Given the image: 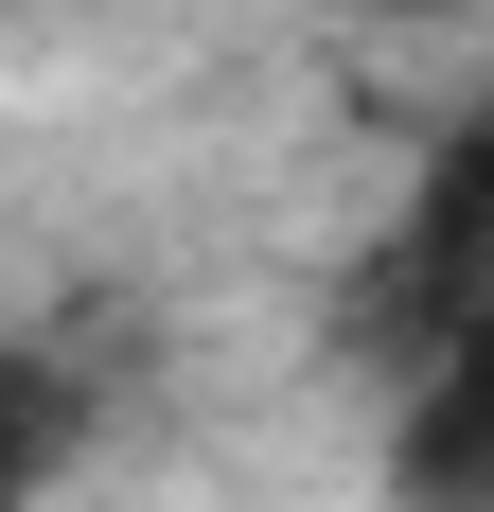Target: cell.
I'll return each instance as SVG.
<instances>
[{"label": "cell", "instance_id": "cell-2", "mask_svg": "<svg viewBox=\"0 0 494 512\" xmlns=\"http://www.w3.org/2000/svg\"><path fill=\"white\" fill-rule=\"evenodd\" d=\"M389 495H406V512H494V318L406 371V407H389Z\"/></svg>", "mask_w": 494, "mask_h": 512}, {"label": "cell", "instance_id": "cell-1", "mask_svg": "<svg viewBox=\"0 0 494 512\" xmlns=\"http://www.w3.org/2000/svg\"><path fill=\"white\" fill-rule=\"evenodd\" d=\"M494 318V124H459L424 177H406V212L371 230V265L336 283V354L353 371H424L442 336H477Z\"/></svg>", "mask_w": 494, "mask_h": 512}, {"label": "cell", "instance_id": "cell-3", "mask_svg": "<svg viewBox=\"0 0 494 512\" xmlns=\"http://www.w3.org/2000/svg\"><path fill=\"white\" fill-rule=\"evenodd\" d=\"M71 460H89V371H71V354H18V336H0V512H36Z\"/></svg>", "mask_w": 494, "mask_h": 512}]
</instances>
